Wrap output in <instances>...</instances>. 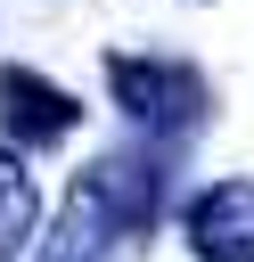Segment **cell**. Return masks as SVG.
<instances>
[{"label":"cell","instance_id":"6da1fadb","mask_svg":"<svg viewBox=\"0 0 254 262\" xmlns=\"http://www.w3.org/2000/svg\"><path fill=\"white\" fill-rule=\"evenodd\" d=\"M156 205H164V172L147 156H131V147L98 156L74 180V196H66V213L49 229V262H107L115 246L156 229Z\"/></svg>","mask_w":254,"mask_h":262},{"label":"cell","instance_id":"7a4b0ae2","mask_svg":"<svg viewBox=\"0 0 254 262\" xmlns=\"http://www.w3.org/2000/svg\"><path fill=\"white\" fill-rule=\"evenodd\" d=\"M107 82H115V106H123L139 131H156V139L197 131L205 106H213L205 74L180 66V57H107Z\"/></svg>","mask_w":254,"mask_h":262},{"label":"cell","instance_id":"3957f363","mask_svg":"<svg viewBox=\"0 0 254 262\" xmlns=\"http://www.w3.org/2000/svg\"><path fill=\"white\" fill-rule=\"evenodd\" d=\"M197 262H254V180H213L188 205Z\"/></svg>","mask_w":254,"mask_h":262},{"label":"cell","instance_id":"277c9868","mask_svg":"<svg viewBox=\"0 0 254 262\" xmlns=\"http://www.w3.org/2000/svg\"><path fill=\"white\" fill-rule=\"evenodd\" d=\"M0 115H8V131H16L25 147H57V139L82 123V106H74L57 82H41L33 66H0Z\"/></svg>","mask_w":254,"mask_h":262},{"label":"cell","instance_id":"5b68a950","mask_svg":"<svg viewBox=\"0 0 254 262\" xmlns=\"http://www.w3.org/2000/svg\"><path fill=\"white\" fill-rule=\"evenodd\" d=\"M33 221H41V196H33V172L0 147V262H16L25 254V237H33Z\"/></svg>","mask_w":254,"mask_h":262}]
</instances>
